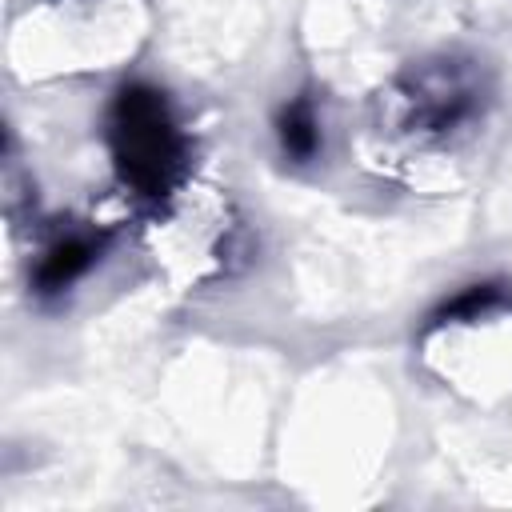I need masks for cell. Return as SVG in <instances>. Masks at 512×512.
Masks as SVG:
<instances>
[{
    "instance_id": "1",
    "label": "cell",
    "mask_w": 512,
    "mask_h": 512,
    "mask_svg": "<svg viewBox=\"0 0 512 512\" xmlns=\"http://www.w3.org/2000/svg\"><path fill=\"white\" fill-rule=\"evenodd\" d=\"M108 140L124 184L140 196L160 200L184 168V136L168 112L164 92L148 84L120 88L108 120Z\"/></svg>"
},
{
    "instance_id": "2",
    "label": "cell",
    "mask_w": 512,
    "mask_h": 512,
    "mask_svg": "<svg viewBox=\"0 0 512 512\" xmlns=\"http://www.w3.org/2000/svg\"><path fill=\"white\" fill-rule=\"evenodd\" d=\"M100 252H104V236H96V232H72L64 240H56L32 272L36 296H60L64 288H72L80 276H88V268L100 260Z\"/></svg>"
},
{
    "instance_id": "3",
    "label": "cell",
    "mask_w": 512,
    "mask_h": 512,
    "mask_svg": "<svg viewBox=\"0 0 512 512\" xmlns=\"http://www.w3.org/2000/svg\"><path fill=\"white\" fill-rule=\"evenodd\" d=\"M276 144L284 152V160L292 164H312L324 136H320V116L316 104L308 96H292L280 112H276Z\"/></svg>"
},
{
    "instance_id": "4",
    "label": "cell",
    "mask_w": 512,
    "mask_h": 512,
    "mask_svg": "<svg viewBox=\"0 0 512 512\" xmlns=\"http://www.w3.org/2000/svg\"><path fill=\"white\" fill-rule=\"evenodd\" d=\"M500 304H508L504 284H492V280H484V284H468L464 292H456L452 300H444V304L432 312V324H448V320H480V316H488V312L500 308Z\"/></svg>"
}]
</instances>
